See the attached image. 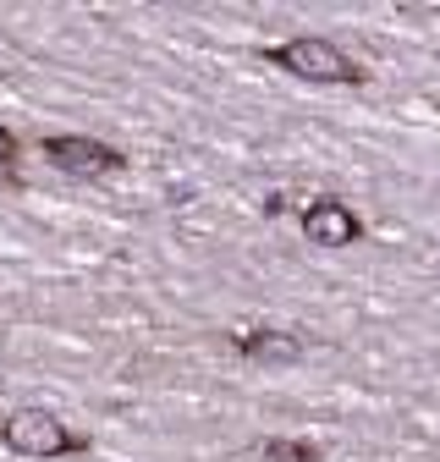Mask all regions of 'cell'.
<instances>
[{"label":"cell","mask_w":440,"mask_h":462,"mask_svg":"<svg viewBox=\"0 0 440 462\" xmlns=\"http://www.w3.org/2000/svg\"><path fill=\"white\" fill-rule=\"evenodd\" d=\"M12 154H17V143H12V133H6V127H0V171L12 165Z\"/></svg>","instance_id":"7"},{"label":"cell","mask_w":440,"mask_h":462,"mask_svg":"<svg viewBox=\"0 0 440 462\" xmlns=\"http://www.w3.org/2000/svg\"><path fill=\"white\" fill-rule=\"evenodd\" d=\"M270 61L287 67L292 78H308V83H358L363 78L330 39H292L281 50H270Z\"/></svg>","instance_id":"2"},{"label":"cell","mask_w":440,"mask_h":462,"mask_svg":"<svg viewBox=\"0 0 440 462\" xmlns=\"http://www.w3.org/2000/svg\"><path fill=\"white\" fill-rule=\"evenodd\" d=\"M0 440H6L17 457H39V462H50V457H67L78 440L67 435V424L55 419L50 408H17L6 424H0Z\"/></svg>","instance_id":"1"},{"label":"cell","mask_w":440,"mask_h":462,"mask_svg":"<svg viewBox=\"0 0 440 462\" xmlns=\"http://www.w3.org/2000/svg\"><path fill=\"white\" fill-rule=\"evenodd\" d=\"M232 346H237V353H248V358H270V364H287V358L303 353L298 336H287V330H248V336L237 330Z\"/></svg>","instance_id":"5"},{"label":"cell","mask_w":440,"mask_h":462,"mask_svg":"<svg viewBox=\"0 0 440 462\" xmlns=\"http://www.w3.org/2000/svg\"><path fill=\"white\" fill-rule=\"evenodd\" d=\"M259 451L270 462H314V446H303V440H264Z\"/></svg>","instance_id":"6"},{"label":"cell","mask_w":440,"mask_h":462,"mask_svg":"<svg viewBox=\"0 0 440 462\" xmlns=\"http://www.w3.org/2000/svg\"><path fill=\"white\" fill-rule=\"evenodd\" d=\"M44 160L55 171H67V177H88V182L122 165V154H110L99 138H44Z\"/></svg>","instance_id":"3"},{"label":"cell","mask_w":440,"mask_h":462,"mask_svg":"<svg viewBox=\"0 0 440 462\" xmlns=\"http://www.w3.org/2000/svg\"><path fill=\"white\" fill-rule=\"evenodd\" d=\"M303 237L314 248H347V243H358V215L342 199H314L303 209Z\"/></svg>","instance_id":"4"}]
</instances>
